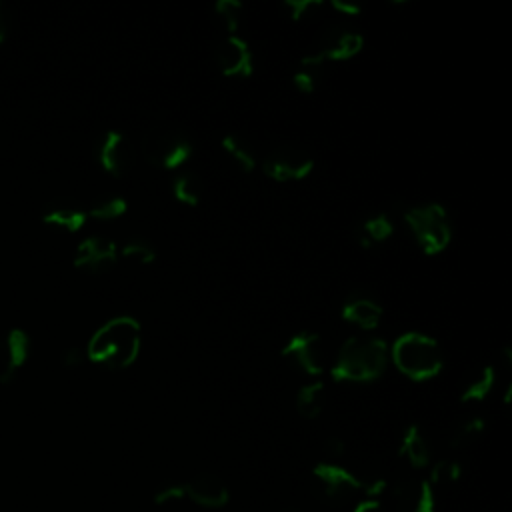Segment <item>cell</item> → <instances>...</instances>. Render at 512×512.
Segmentation results:
<instances>
[{"label": "cell", "mask_w": 512, "mask_h": 512, "mask_svg": "<svg viewBox=\"0 0 512 512\" xmlns=\"http://www.w3.org/2000/svg\"><path fill=\"white\" fill-rule=\"evenodd\" d=\"M242 10L244 4L238 0H218L214 4V14L228 34H236L242 20Z\"/></svg>", "instance_id": "4316f807"}, {"label": "cell", "mask_w": 512, "mask_h": 512, "mask_svg": "<svg viewBox=\"0 0 512 512\" xmlns=\"http://www.w3.org/2000/svg\"><path fill=\"white\" fill-rule=\"evenodd\" d=\"M324 404H326V386L320 380H312L296 392V410L306 420L318 418L324 410Z\"/></svg>", "instance_id": "ffe728a7"}, {"label": "cell", "mask_w": 512, "mask_h": 512, "mask_svg": "<svg viewBox=\"0 0 512 512\" xmlns=\"http://www.w3.org/2000/svg\"><path fill=\"white\" fill-rule=\"evenodd\" d=\"M118 246L102 236L84 238L74 252V266L90 274L108 272L118 262Z\"/></svg>", "instance_id": "7c38bea8"}, {"label": "cell", "mask_w": 512, "mask_h": 512, "mask_svg": "<svg viewBox=\"0 0 512 512\" xmlns=\"http://www.w3.org/2000/svg\"><path fill=\"white\" fill-rule=\"evenodd\" d=\"M398 454L412 466V468H426L430 464V446L428 440L418 424H410L400 438Z\"/></svg>", "instance_id": "ac0fdd59"}, {"label": "cell", "mask_w": 512, "mask_h": 512, "mask_svg": "<svg viewBox=\"0 0 512 512\" xmlns=\"http://www.w3.org/2000/svg\"><path fill=\"white\" fill-rule=\"evenodd\" d=\"M496 370L492 364H486L482 366L474 378L464 386V390L460 392V400L464 404H470V402H482L484 398L490 396L494 384H496Z\"/></svg>", "instance_id": "7402d4cb"}, {"label": "cell", "mask_w": 512, "mask_h": 512, "mask_svg": "<svg viewBox=\"0 0 512 512\" xmlns=\"http://www.w3.org/2000/svg\"><path fill=\"white\" fill-rule=\"evenodd\" d=\"M330 6L342 14V16H358L362 12V6L356 2H346V0H332Z\"/></svg>", "instance_id": "d6a6232c"}, {"label": "cell", "mask_w": 512, "mask_h": 512, "mask_svg": "<svg viewBox=\"0 0 512 512\" xmlns=\"http://www.w3.org/2000/svg\"><path fill=\"white\" fill-rule=\"evenodd\" d=\"M388 358L406 378L414 382H426L438 376L444 366L440 344L432 336L416 330L400 334L392 348H388Z\"/></svg>", "instance_id": "3957f363"}, {"label": "cell", "mask_w": 512, "mask_h": 512, "mask_svg": "<svg viewBox=\"0 0 512 512\" xmlns=\"http://www.w3.org/2000/svg\"><path fill=\"white\" fill-rule=\"evenodd\" d=\"M484 428H486V422L478 416L474 418H468V420H462L450 434V446L454 450H466L470 446H474L480 436L484 434Z\"/></svg>", "instance_id": "cb8c5ba5"}, {"label": "cell", "mask_w": 512, "mask_h": 512, "mask_svg": "<svg viewBox=\"0 0 512 512\" xmlns=\"http://www.w3.org/2000/svg\"><path fill=\"white\" fill-rule=\"evenodd\" d=\"M172 194L180 204L196 206L204 196V184L194 172H180L172 180Z\"/></svg>", "instance_id": "603a6c76"}, {"label": "cell", "mask_w": 512, "mask_h": 512, "mask_svg": "<svg viewBox=\"0 0 512 512\" xmlns=\"http://www.w3.org/2000/svg\"><path fill=\"white\" fill-rule=\"evenodd\" d=\"M460 478V464L456 460H438L432 468H430V476H428V484L430 486H450Z\"/></svg>", "instance_id": "83f0119b"}, {"label": "cell", "mask_w": 512, "mask_h": 512, "mask_svg": "<svg viewBox=\"0 0 512 512\" xmlns=\"http://www.w3.org/2000/svg\"><path fill=\"white\" fill-rule=\"evenodd\" d=\"M340 316L360 330H374L382 320V306L366 294H350L342 302Z\"/></svg>", "instance_id": "e0dca14e"}, {"label": "cell", "mask_w": 512, "mask_h": 512, "mask_svg": "<svg viewBox=\"0 0 512 512\" xmlns=\"http://www.w3.org/2000/svg\"><path fill=\"white\" fill-rule=\"evenodd\" d=\"M394 234V222L384 212H374L366 216L356 228V240L362 248H374L386 242Z\"/></svg>", "instance_id": "d6986e66"}, {"label": "cell", "mask_w": 512, "mask_h": 512, "mask_svg": "<svg viewBox=\"0 0 512 512\" xmlns=\"http://www.w3.org/2000/svg\"><path fill=\"white\" fill-rule=\"evenodd\" d=\"M220 146H222V150L232 158V162L242 170V172H252L254 168H256V152H254V148L240 136V134H234V132H230V134H226V136H222V140H220Z\"/></svg>", "instance_id": "44dd1931"}, {"label": "cell", "mask_w": 512, "mask_h": 512, "mask_svg": "<svg viewBox=\"0 0 512 512\" xmlns=\"http://www.w3.org/2000/svg\"><path fill=\"white\" fill-rule=\"evenodd\" d=\"M292 84L296 86L298 92L302 94H312L318 90L320 84V70L314 68H300L292 76Z\"/></svg>", "instance_id": "f546056e"}, {"label": "cell", "mask_w": 512, "mask_h": 512, "mask_svg": "<svg viewBox=\"0 0 512 512\" xmlns=\"http://www.w3.org/2000/svg\"><path fill=\"white\" fill-rule=\"evenodd\" d=\"M142 150L152 166L176 170L192 156V142L176 128H152L142 140Z\"/></svg>", "instance_id": "5b68a950"}, {"label": "cell", "mask_w": 512, "mask_h": 512, "mask_svg": "<svg viewBox=\"0 0 512 512\" xmlns=\"http://www.w3.org/2000/svg\"><path fill=\"white\" fill-rule=\"evenodd\" d=\"M84 356H86L84 350H80L78 346H70V348H66L64 354H62V364H64L66 368H76V366H80V364L84 362Z\"/></svg>", "instance_id": "1f68e13d"}, {"label": "cell", "mask_w": 512, "mask_h": 512, "mask_svg": "<svg viewBox=\"0 0 512 512\" xmlns=\"http://www.w3.org/2000/svg\"><path fill=\"white\" fill-rule=\"evenodd\" d=\"M30 356V336L22 328H10L0 346V382L8 384Z\"/></svg>", "instance_id": "4fadbf2b"}, {"label": "cell", "mask_w": 512, "mask_h": 512, "mask_svg": "<svg viewBox=\"0 0 512 512\" xmlns=\"http://www.w3.org/2000/svg\"><path fill=\"white\" fill-rule=\"evenodd\" d=\"M40 218L48 226H54V228L74 234L84 228L88 214H86V208L82 204H78L76 200H72L68 196H58L42 208Z\"/></svg>", "instance_id": "2e32d148"}, {"label": "cell", "mask_w": 512, "mask_h": 512, "mask_svg": "<svg viewBox=\"0 0 512 512\" xmlns=\"http://www.w3.org/2000/svg\"><path fill=\"white\" fill-rule=\"evenodd\" d=\"M314 158L300 146L282 144L262 158V172L274 182H298L312 174Z\"/></svg>", "instance_id": "8992f818"}, {"label": "cell", "mask_w": 512, "mask_h": 512, "mask_svg": "<svg viewBox=\"0 0 512 512\" xmlns=\"http://www.w3.org/2000/svg\"><path fill=\"white\" fill-rule=\"evenodd\" d=\"M118 256H122L124 260L136 262V264H152L156 260V248L150 240L144 238H130L128 242H124L118 250Z\"/></svg>", "instance_id": "484cf974"}, {"label": "cell", "mask_w": 512, "mask_h": 512, "mask_svg": "<svg viewBox=\"0 0 512 512\" xmlns=\"http://www.w3.org/2000/svg\"><path fill=\"white\" fill-rule=\"evenodd\" d=\"M214 60L222 76L248 78L254 72V56L250 44L238 34H226L214 50Z\"/></svg>", "instance_id": "8fae6325"}, {"label": "cell", "mask_w": 512, "mask_h": 512, "mask_svg": "<svg viewBox=\"0 0 512 512\" xmlns=\"http://www.w3.org/2000/svg\"><path fill=\"white\" fill-rule=\"evenodd\" d=\"M282 358L296 366L300 372L308 376H320L326 370V346L318 332L302 330L288 338L282 346Z\"/></svg>", "instance_id": "52a82bcc"}, {"label": "cell", "mask_w": 512, "mask_h": 512, "mask_svg": "<svg viewBox=\"0 0 512 512\" xmlns=\"http://www.w3.org/2000/svg\"><path fill=\"white\" fill-rule=\"evenodd\" d=\"M398 512H434V488L424 478H404L392 490Z\"/></svg>", "instance_id": "5bb4252c"}, {"label": "cell", "mask_w": 512, "mask_h": 512, "mask_svg": "<svg viewBox=\"0 0 512 512\" xmlns=\"http://www.w3.org/2000/svg\"><path fill=\"white\" fill-rule=\"evenodd\" d=\"M402 220L426 256L440 254L452 240L448 212L438 202H418L402 210Z\"/></svg>", "instance_id": "277c9868"}, {"label": "cell", "mask_w": 512, "mask_h": 512, "mask_svg": "<svg viewBox=\"0 0 512 512\" xmlns=\"http://www.w3.org/2000/svg\"><path fill=\"white\" fill-rule=\"evenodd\" d=\"M352 512H382V506L376 498H366L354 506Z\"/></svg>", "instance_id": "e575fe53"}, {"label": "cell", "mask_w": 512, "mask_h": 512, "mask_svg": "<svg viewBox=\"0 0 512 512\" xmlns=\"http://www.w3.org/2000/svg\"><path fill=\"white\" fill-rule=\"evenodd\" d=\"M316 488L334 502H348L350 498L364 494V484L352 472L334 462H320L312 470Z\"/></svg>", "instance_id": "30bf717a"}, {"label": "cell", "mask_w": 512, "mask_h": 512, "mask_svg": "<svg viewBox=\"0 0 512 512\" xmlns=\"http://www.w3.org/2000/svg\"><path fill=\"white\" fill-rule=\"evenodd\" d=\"M6 32H8V16H6V10H4V6L0 4V44L4 42V38H6Z\"/></svg>", "instance_id": "d590c367"}, {"label": "cell", "mask_w": 512, "mask_h": 512, "mask_svg": "<svg viewBox=\"0 0 512 512\" xmlns=\"http://www.w3.org/2000/svg\"><path fill=\"white\" fill-rule=\"evenodd\" d=\"M282 6L288 12L292 22H306L314 18L324 4L320 0H284Z\"/></svg>", "instance_id": "f1b7e54d"}, {"label": "cell", "mask_w": 512, "mask_h": 512, "mask_svg": "<svg viewBox=\"0 0 512 512\" xmlns=\"http://www.w3.org/2000/svg\"><path fill=\"white\" fill-rule=\"evenodd\" d=\"M282 512H304V510H298V508H286V510H282Z\"/></svg>", "instance_id": "8d00e7d4"}, {"label": "cell", "mask_w": 512, "mask_h": 512, "mask_svg": "<svg viewBox=\"0 0 512 512\" xmlns=\"http://www.w3.org/2000/svg\"><path fill=\"white\" fill-rule=\"evenodd\" d=\"M362 48H364V36L358 30L346 24H330L320 32L310 52L316 54L326 64V62L350 60Z\"/></svg>", "instance_id": "ba28073f"}, {"label": "cell", "mask_w": 512, "mask_h": 512, "mask_svg": "<svg viewBox=\"0 0 512 512\" xmlns=\"http://www.w3.org/2000/svg\"><path fill=\"white\" fill-rule=\"evenodd\" d=\"M388 364V344L376 336H350L338 348L330 366L336 382L364 384L382 376Z\"/></svg>", "instance_id": "7a4b0ae2"}, {"label": "cell", "mask_w": 512, "mask_h": 512, "mask_svg": "<svg viewBox=\"0 0 512 512\" xmlns=\"http://www.w3.org/2000/svg\"><path fill=\"white\" fill-rule=\"evenodd\" d=\"M324 452H326L330 458H340V456L346 452V444H344L342 438L332 436V438H328V440L324 442Z\"/></svg>", "instance_id": "836d02e7"}, {"label": "cell", "mask_w": 512, "mask_h": 512, "mask_svg": "<svg viewBox=\"0 0 512 512\" xmlns=\"http://www.w3.org/2000/svg\"><path fill=\"white\" fill-rule=\"evenodd\" d=\"M96 160L104 172L114 178H122L132 172L136 164V150L126 134L108 130L96 144Z\"/></svg>", "instance_id": "9c48e42d"}, {"label": "cell", "mask_w": 512, "mask_h": 512, "mask_svg": "<svg viewBox=\"0 0 512 512\" xmlns=\"http://www.w3.org/2000/svg\"><path fill=\"white\" fill-rule=\"evenodd\" d=\"M184 498H190L200 508H222L230 500L228 486L214 474H198L184 482Z\"/></svg>", "instance_id": "9a60e30c"}, {"label": "cell", "mask_w": 512, "mask_h": 512, "mask_svg": "<svg viewBox=\"0 0 512 512\" xmlns=\"http://www.w3.org/2000/svg\"><path fill=\"white\" fill-rule=\"evenodd\" d=\"M128 210V202L122 196H100L96 198L90 208H86V214L96 220H116L124 216Z\"/></svg>", "instance_id": "d4e9b609"}, {"label": "cell", "mask_w": 512, "mask_h": 512, "mask_svg": "<svg viewBox=\"0 0 512 512\" xmlns=\"http://www.w3.org/2000/svg\"><path fill=\"white\" fill-rule=\"evenodd\" d=\"M140 348L142 328L138 320L132 316H114L92 334L86 356L108 370H124L138 360Z\"/></svg>", "instance_id": "6da1fadb"}, {"label": "cell", "mask_w": 512, "mask_h": 512, "mask_svg": "<svg viewBox=\"0 0 512 512\" xmlns=\"http://www.w3.org/2000/svg\"><path fill=\"white\" fill-rule=\"evenodd\" d=\"M182 498H184V484H168V486H162L154 494L156 504H170V502L182 500Z\"/></svg>", "instance_id": "4dcf8cb0"}]
</instances>
